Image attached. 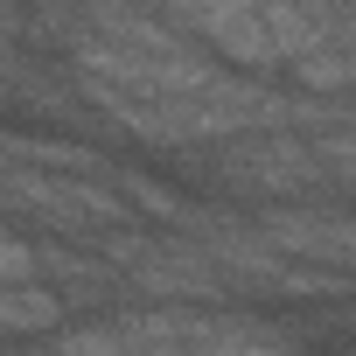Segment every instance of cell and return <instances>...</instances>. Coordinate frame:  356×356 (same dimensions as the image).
Wrapping results in <instances>:
<instances>
[{"mask_svg":"<svg viewBox=\"0 0 356 356\" xmlns=\"http://www.w3.org/2000/svg\"><path fill=\"white\" fill-rule=\"evenodd\" d=\"M168 168L217 203H252V210L328 203V175H321L314 140H300L286 126H259V133H238V140L196 147V154H168Z\"/></svg>","mask_w":356,"mask_h":356,"instance_id":"obj_1","label":"cell"},{"mask_svg":"<svg viewBox=\"0 0 356 356\" xmlns=\"http://www.w3.org/2000/svg\"><path fill=\"white\" fill-rule=\"evenodd\" d=\"M8 224L56 245H105L133 231L140 217L112 189V175H42V168L8 161Z\"/></svg>","mask_w":356,"mask_h":356,"instance_id":"obj_2","label":"cell"},{"mask_svg":"<svg viewBox=\"0 0 356 356\" xmlns=\"http://www.w3.org/2000/svg\"><path fill=\"white\" fill-rule=\"evenodd\" d=\"M182 314V356H307L293 321L245 314V307H175Z\"/></svg>","mask_w":356,"mask_h":356,"instance_id":"obj_3","label":"cell"},{"mask_svg":"<svg viewBox=\"0 0 356 356\" xmlns=\"http://www.w3.org/2000/svg\"><path fill=\"white\" fill-rule=\"evenodd\" d=\"M0 328H8V349L49 342L70 328V300L56 286H0Z\"/></svg>","mask_w":356,"mask_h":356,"instance_id":"obj_4","label":"cell"},{"mask_svg":"<svg viewBox=\"0 0 356 356\" xmlns=\"http://www.w3.org/2000/svg\"><path fill=\"white\" fill-rule=\"evenodd\" d=\"M140 8H154V15H168L175 29H182V22H189V15L203 8V0H140Z\"/></svg>","mask_w":356,"mask_h":356,"instance_id":"obj_5","label":"cell"},{"mask_svg":"<svg viewBox=\"0 0 356 356\" xmlns=\"http://www.w3.org/2000/svg\"><path fill=\"white\" fill-rule=\"evenodd\" d=\"M349 84H356V49H349Z\"/></svg>","mask_w":356,"mask_h":356,"instance_id":"obj_6","label":"cell"}]
</instances>
